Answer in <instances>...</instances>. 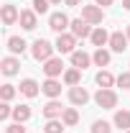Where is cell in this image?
<instances>
[{
  "label": "cell",
  "mask_w": 130,
  "mask_h": 133,
  "mask_svg": "<svg viewBox=\"0 0 130 133\" xmlns=\"http://www.w3.org/2000/svg\"><path fill=\"white\" fill-rule=\"evenodd\" d=\"M54 49H56V46H51L46 38H36L33 46H31V54H33L36 62H49L51 54H54Z\"/></svg>",
  "instance_id": "1"
},
{
  "label": "cell",
  "mask_w": 130,
  "mask_h": 133,
  "mask_svg": "<svg viewBox=\"0 0 130 133\" xmlns=\"http://www.w3.org/2000/svg\"><path fill=\"white\" fill-rule=\"evenodd\" d=\"M95 102H97L99 108H105V110H112L115 105H117V95H115L110 87H99L97 95H95Z\"/></svg>",
  "instance_id": "2"
},
{
  "label": "cell",
  "mask_w": 130,
  "mask_h": 133,
  "mask_svg": "<svg viewBox=\"0 0 130 133\" xmlns=\"http://www.w3.org/2000/svg\"><path fill=\"white\" fill-rule=\"evenodd\" d=\"M54 46L61 51V54H74L77 51V36L74 33H59V38H56Z\"/></svg>",
  "instance_id": "3"
},
{
  "label": "cell",
  "mask_w": 130,
  "mask_h": 133,
  "mask_svg": "<svg viewBox=\"0 0 130 133\" xmlns=\"http://www.w3.org/2000/svg\"><path fill=\"white\" fill-rule=\"evenodd\" d=\"M71 33L77 36V38H89L92 36V23H87L84 18H77V21H71Z\"/></svg>",
  "instance_id": "4"
},
{
  "label": "cell",
  "mask_w": 130,
  "mask_h": 133,
  "mask_svg": "<svg viewBox=\"0 0 130 133\" xmlns=\"http://www.w3.org/2000/svg\"><path fill=\"white\" fill-rule=\"evenodd\" d=\"M82 18H84L87 23H102L105 13H102L99 5H84V8H82Z\"/></svg>",
  "instance_id": "5"
},
{
  "label": "cell",
  "mask_w": 130,
  "mask_h": 133,
  "mask_svg": "<svg viewBox=\"0 0 130 133\" xmlns=\"http://www.w3.org/2000/svg\"><path fill=\"white\" fill-rule=\"evenodd\" d=\"M128 33H122V31H115L112 36H110V49L117 51V54H122V51L128 49Z\"/></svg>",
  "instance_id": "6"
},
{
  "label": "cell",
  "mask_w": 130,
  "mask_h": 133,
  "mask_svg": "<svg viewBox=\"0 0 130 133\" xmlns=\"http://www.w3.org/2000/svg\"><path fill=\"white\" fill-rule=\"evenodd\" d=\"M71 23H69V18L64 16V13H51L49 18V28L51 31H56V33H64V28H69Z\"/></svg>",
  "instance_id": "7"
},
{
  "label": "cell",
  "mask_w": 130,
  "mask_h": 133,
  "mask_svg": "<svg viewBox=\"0 0 130 133\" xmlns=\"http://www.w3.org/2000/svg\"><path fill=\"white\" fill-rule=\"evenodd\" d=\"M41 92H44V95H49L51 100H56L59 95H61V82H56V77H49L46 82L41 84Z\"/></svg>",
  "instance_id": "8"
},
{
  "label": "cell",
  "mask_w": 130,
  "mask_h": 133,
  "mask_svg": "<svg viewBox=\"0 0 130 133\" xmlns=\"http://www.w3.org/2000/svg\"><path fill=\"white\" fill-rule=\"evenodd\" d=\"M44 72H46V77H59V74L64 72V62L51 56L49 62H44Z\"/></svg>",
  "instance_id": "9"
},
{
  "label": "cell",
  "mask_w": 130,
  "mask_h": 133,
  "mask_svg": "<svg viewBox=\"0 0 130 133\" xmlns=\"http://www.w3.org/2000/svg\"><path fill=\"white\" fill-rule=\"evenodd\" d=\"M69 100H71L74 105H87V102H89V92H87L84 87L77 84V87H71V90H69Z\"/></svg>",
  "instance_id": "10"
},
{
  "label": "cell",
  "mask_w": 130,
  "mask_h": 133,
  "mask_svg": "<svg viewBox=\"0 0 130 133\" xmlns=\"http://www.w3.org/2000/svg\"><path fill=\"white\" fill-rule=\"evenodd\" d=\"M0 16H3V23H5V26H13L18 18H20V13L16 10V5L5 3V5H3V10H0Z\"/></svg>",
  "instance_id": "11"
},
{
  "label": "cell",
  "mask_w": 130,
  "mask_h": 133,
  "mask_svg": "<svg viewBox=\"0 0 130 133\" xmlns=\"http://www.w3.org/2000/svg\"><path fill=\"white\" fill-rule=\"evenodd\" d=\"M61 115H64V108H61V102L51 100V102H46V105H44V118L54 120V118H61Z\"/></svg>",
  "instance_id": "12"
},
{
  "label": "cell",
  "mask_w": 130,
  "mask_h": 133,
  "mask_svg": "<svg viewBox=\"0 0 130 133\" xmlns=\"http://www.w3.org/2000/svg\"><path fill=\"white\" fill-rule=\"evenodd\" d=\"M110 36H112V33H107L102 26H99V28H95V31H92V36H89V38H92V44H95L97 49H102L105 44H110Z\"/></svg>",
  "instance_id": "13"
},
{
  "label": "cell",
  "mask_w": 130,
  "mask_h": 133,
  "mask_svg": "<svg viewBox=\"0 0 130 133\" xmlns=\"http://www.w3.org/2000/svg\"><path fill=\"white\" fill-rule=\"evenodd\" d=\"M36 16H38L36 10H20V18H18V21H20V26H23L26 31H33V28H36Z\"/></svg>",
  "instance_id": "14"
},
{
  "label": "cell",
  "mask_w": 130,
  "mask_h": 133,
  "mask_svg": "<svg viewBox=\"0 0 130 133\" xmlns=\"http://www.w3.org/2000/svg\"><path fill=\"white\" fill-rule=\"evenodd\" d=\"M89 62H92V56L84 54V51H74L71 54V66H77V69H87Z\"/></svg>",
  "instance_id": "15"
},
{
  "label": "cell",
  "mask_w": 130,
  "mask_h": 133,
  "mask_svg": "<svg viewBox=\"0 0 130 133\" xmlns=\"http://www.w3.org/2000/svg\"><path fill=\"white\" fill-rule=\"evenodd\" d=\"M18 66H20V62H18V59H13V56H5V59H3V64H0V69H3V74L13 77V74L18 72Z\"/></svg>",
  "instance_id": "16"
},
{
  "label": "cell",
  "mask_w": 130,
  "mask_h": 133,
  "mask_svg": "<svg viewBox=\"0 0 130 133\" xmlns=\"http://www.w3.org/2000/svg\"><path fill=\"white\" fill-rule=\"evenodd\" d=\"M20 92H23L26 97H36V95H38V82H36V79H23V82H20Z\"/></svg>",
  "instance_id": "17"
},
{
  "label": "cell",
  "mask_w": 130,
  "mask_h": 133,
  "mask_svg": "<svg viewBox=\"0 0 130 133\" xmlns=\"http://www.w3.org/2000/svg\"><path fill=\"white\" fill-rule=\"evenodd\" d=\"M115 125L122 128V131H130V110H117L115 113Z\"/></svg>",
  "instance_id": "18"
},
{
  "label": "cell",
  "mask_w": 130,
  "mask_h": 133,
  "mask_svg": "<svg viewBox=\"0 0 130 133\" xmlns=\"http://www.w3.org/2000/svg\"><path fill=\"white\" fill-rule=\"evenodd\" d=\"M31 118V108L28 105H18V108H13V120L16 123H26Z\"/></svg>",
  "instance_id": "19"
},
{
  "label": "cell",
  "mask_w": 130,
  "mask_h": 133,
  "mask_svg": "<svg viewBox=\"0 0 130 133\" xmlns=\"http://www.w3.org/2000/svg\"><path fill=\"white\" fill-rule=\"evenodd\" d=\"M79 79H82V69H77V66L64 72V82L69 84V87H77V84H79Z\"/></svg>",
  "instance_id": "20"
},
{
  "label": "cell",
  "mask_w": 130,
  "mask_h": 133,
  "mask_svg": "<svg viewBox=\"0 0 130 133\" xmlns=\"http://www.w3.org/2000/svg\"><path fill=\"white\" fill-rule=\"evenodd\" d=\"M61 120H64L66 128H71V125H77V123H79V113H77L74 108H64V115H61Z\"/></svg>",
  "instance_id": "21"
},
{
  "label": "cell",
  "mask_w": 130,
  "mask_h": 133,
  "mask_svg": "<svg viewBox=\"0 0 130 133\" xmlns=\"http://www.w3.org/2000/svg\"><path fill=\"white\" fill-rule=\"evenodd\" d=\"M8 49L13 51V54H23V51H26V41H23L20 36H10V38H8Z\"/></svg>",
  "instance_id": "22"
},
{
  "label": "cell",
  "mask_w": 130,
  "mask_h": 133,
  "mask_svg": "<svg viewBox=\"0 0 130 133\" xmlns=\"http://www.w3.org/2000/svg\"><path fill=\"white\" fill-rule=\"evenodd\" d=\"M92 62L97 66H107L110 64V51H105V49H97L95 54H92Z\"/></svg>",
  "instance_id": "23"
},
{
  "label": "cell",
  "mask_w": 130,
  "mask_h": 133,
  "mask_svg": "<svg viewBox=\"0 0 130 133\" xmlns=\"http://www.w3.org/2000/svg\"><path fill=\"white\" fill-rule=\"evenodd\" d=\"M115 82H117V79H115L110 72H99V74H97V84H99V87H112Z\"/></svg>",
  "instance_id": "24"
},
{
  "label": "cell",
  "mask_w": 130,
  "mask_h": 133,
  "mask_svg": "<svg viewBox=\"0 0 130 133\" xmlns=\"http://www.w3.org/2000/svg\"><path fill=\"white\" fill-rule=\"evenodd\" d=\"M64 128H66V125H64V120H56V118L46 123V133H61Z\"/></svg>",
  "instance_id": "25"
},
{
  "label": "cell",
  "mask_w": 130,
  "mask_h": 133,
  "mask_svg": "<svg viewBox=\"0 0 130 133\" xmlns=\"http://www.w3.org/2000/svg\"><path fill=\"white\" fill-rule=\"evenodd\" d=\"M13 95H16V87H13V84H3V87H0V97H3V102L13 100Z\"/></svg>",
  "instance_id": "26"
},
{
  "label": "cell",
  "mask_w": 130,
  "mask_h": 133,
  "mask_svg": "<svg viewBox=\"0 0 130 133\" xmlns=\"http://www.w3.org/2000/svg\"><path fill=\"white\" fill-rule=\"evenodd\" d=\"M92 133H112V131H110V123H105V120H95V123H92Z\"/></svg>",
  "instance_id": "27"
},
{
  "label": "cell",
  "mask_w": 130,
  "mask_h": 133,
  "mask_svg": "<svg viewBox=\"0 0 130 133\" xmlns=\"http://www.w3.org/2000/svg\"><path fill=\"white\" fill-rule=\"evenodd\" d=\"M49 5H51L49 0H33V10H36V13H41V16L49 10Z\"/></svg>",
  "instance_id": "28"
},
{
  "label": "cell",
  "mask_w": 130,
  "mask_h": 133,
  "mask_svg": "<svg viewBox=\"0 0 130 133\" xmlns=\"http://www.w3.org/2000/svg\"><path fill=\"white\" fill-rule=\"evenodd\" d=\"M117 84H120L122 90H130V72H122V74L117 77Z\"/></svg>",
  "instance_id": "29"
},
{
  "label": "cell",
  "mask_w": 130,
  "mask_h": 133,
  "mask_svg": "<svg viewBox=\"0 0 130 133\" xmlns=\"http://www.w3.org/2000/svg\"><path fill=\"white\" fill-rule=\"evenodd\" d=\"M13 115V108L8 105V102H0V120H5V118Z\"/></svg>",
  "instance_id": "30"
},
{
  "label": "cell",
  "mask_w": 130,
  "mask_h": 133,
  "mask_svg": "<svg viewBox=\"0 0 130 133\" xmlns=\"http://www.w3.org/2000/svg\"><path fill=\"white\" fill-rule=\"evenodd\" d=\"M5 133H26V128H23V123H13L5 128Z\"/></svg>",
  "instance_id": "31"
},
{
  "label": "cell",
  "mask_w": 130,
  "mask_h": 133,
  "mask_svg": "<svg viewBox=\"0 0 130 133\" xmlns=\"http://www.w3.org/2000/svg\"><path fill=\"white\" fill-rule=\"evenodd\" d=\"M99 8H107V5H112V0H95Z\"/></svg>",
  "instance_id": "32"
},
{
  "label": "cell",
  "mask_w": 130,
  "mask_h": 133,
  "mask_svg": "<svg viewBox=\"0 0 130 133\" xmlns=\"http://www.w3.org/2000/svg\"><path fill=\"white\" fill-rule=\"evenodd\" d=\"M66 5H79V0H64Z\"/></svg>",
  "instance_id": "33"
},
{
  "label": "cell",
  "mask_w": 130,
  "mask_h": 133,
  "mask_svg": "<svg viewBox=\"0 0 130 133\" xmlns=\"http://www.w3.org/2000/svg\"><path fill=\"white\" fill-rule=\"evenodd\" d=\"M122 5H125V10H130V0H122Z\"/></svg>",
  "instance_id": "34"
},
{
  "label": "cell",
  "mask_w": 130,
  "mask_h": 133,
  "mask_svg": "<svg viewBox=\"0 0 130 133\" xmlns=\"http://www.w3.org/2000/svg\"><path fill=\"white\" fill-rule=\"evenodd\" d=\"M125 33H128V38H130V26H128V31H125Z\"/></svg>",
  "instance_id": "35"
},
{
  "label": "cell",
  "mask_w": 130,
  "mask_h": 133,
  "mask_svg": "<svg viewBox=\"0 0 130 133\" xmlns=\"http://www.w3.org/2000/svg\"><path fill=\"white\" fill-rule=\"evenodd\" d=\"M49 3H61V0H49Z\"/></svg>",
  "instance_id": "36"
},
{
  "label": "cell",
  "mask_w": 130,
  "mask_h": 133,
  "mask_svg": "<svg viewBox=\"0 0 130 133\" xmlns=\"http://www.w3.org/2000/svg\"><path fill=\"white\" fill-rule=\"evenodd\" d=\"M125 133H130V131H125Z\"/></svg>",
  "instance_id": "37"
}]
</instances>
